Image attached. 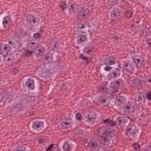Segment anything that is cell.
Returning <instances> with one entry per match:
<instances>
[{"instance_id":"1","label":"cell","mask_w":151,"mask_h":151,"mask_svg":"<svg viewBox=\"0 0 151 151\" xmlns=\"http://www.w3.org/2000/svg\"><path fill=\"white\" fill-rule=\"evenodd\" d=\"M59 72H60V65L50 63V64L40 66L37 70V76L44 80H47V79H52L53 77H55Z\"/></svg>"},{"instance_id":"2","label":"cell","mask_w":151,"mask_h":151,"mask_svg":"<svg viewBox=\"0 0 151 151\" xmlns=\"http://www.w3.org/2000/svg\"><path fill=\"white\" fill-rule=\"evenodd\" d=\"M98 138H99V143L103 145V147H109L114 143L116 134H114V131L112 127L104 125L98 131Z\"/></svg>"},{"instance_id":"3","label":"cell","mask_w":151,"mask_h":151,"mask_svg":"<svg viewBox=\"0 0 151 151\" xmlns=\"http://www.w3.org/2000/svg\"><path fill=\"white\" fill-rule=\"evenodd\" d=\"M21 86H22L24 91L26 93H29V94H37L38 91H39V84L35 80V78H32V77L24 78L22 83H21Z\"/></svg>"},{"instance_id":"4","label":"cell","mask_w":151,"mask_h":151,"mask_svg":"<svg viewBox=\"0 0 151 151\" xmlns=\"http://www.w3.org/2000/svg\"><path fill=\"white\" fill-rule=\"evenodd\" d=\"M18 47V42L15 38H12L2 44H0V58H5L7 57L9 53H12L13 51H15V48Z\"/></svg>"},{"instance_id":"5","label":"cell","mask_w":151,"mask_h":151,"mask_svg":"<svg viewBox=\"0 0 151 151\" xmlns=\"http://www.w3.org/2000/svg\"><path fill=\"white\" fill-rule=\"evenodd\" d=\"M25 22L31 29H38L41 26V18L37 13L29 12L25 15Z\"/></svg>"},{"instance_id":"6","label":"cell","mask_w":151,"mask_h":151,"mask_svg":"<svg viewBox=\"0 0 151 151\" xmlns=\"http://www.w3.org/2000/svg\"><path fill=\"white\" fill-rule=\"evenodd\" d=\"M100 119H101V116H100V113H99L98 111H88V112H86V113L84 114V117H83L84 123H85L86 125H88V126H94V125H97V124L100 122Z\"/></svg>"},{"instance_id":"7","label":"cell","mask_w":151,"mask_h":151,"mask_svg":"<svg viewBox=\"0 0 151 151\" xmlns=\"http://www.w3.org/2000/svg\"><path fill=\"white\" fill-rule=\"evenodd\" d=\"M139 133H140V130L136 124H132L129 122L127 125L124 126V136L129 139H137Z\"/></svg>"},{"instance_id":"8","label":"cell","mask_w":151,"mask_h":151,"mask_svg":"<svg viewBox=\"0 0 151 151\" xmlns=\"http://www.w3.org/2000/svg\"><path fill=\"white\" fill-rule=\"evenodd\" d=\"M74 125H76L74 117L71 116V114H68V116L64 117V118L60 120V123H59V129H60L61 131H66V130H71V129H73Z\"/></svg>"},{"instance_id":"9","label":"cell","mask_w":151,"mask_h":151,"mask_svg":"<svg viewBox=\"0 0 151 151\" xmlns=\"http://www.w3.org/2000/svg\"><path fill=\"white\" fill-rule=\"evenodd\" d=\"M129 100V98H127V96H125V94H117L113 99H112V106L114 107V109H117V110H123V107H124V105L126 104V101Z\"/></svg>"},{"instance_id":"10","label":"cell","mask_w":151,"mask_h":151,"mask_svg":"<svg viewBox=\"0 0 151 151\" xmlns=\"http://www.w3.org/2000/svg\"><path fill=\"white\" fill-rule=\"evenodd\" d=\"M11 104H12V109L11 110H12L13 113H22L28 107V103L22 100V99L21 100H17V101H12Z\"/></svg>"},{"instance_id":"11","label":"cell","mask_w":151,"mask_h":151,"mask_svg":"<svg viewBox=\"0 0 151 151\" xmlns=\"http://www.w3.org/2000/svg\"><path fill=\"white\" fill-rule=\"evenodd\" d=\"M90 41V34L87 31H78L77 35H76V44L80 47H83L84 45H86Z\"/></svg>"},{"instance_id":"12","label":"cell","mask_w":151,"mask_h":151,"mask_svg":"<svg viewBox=\"0 0 151 151\" xmlns=\"http://www.w3.org/2000/svg\"><path fill=\"white\" fill-rule=\"evenodd\" d=\"M45 127H46V122H45L44 119H34V120H32L31 124H29L31 131H33V132H35V133L44 131Z\"/></svg>"},{"instance_id":"13","label":"cell","mask_w":151,"mask_h":151,"mask_svg":"<svg viewBox=\"0 0 151 151\" xmlns=\"http://www.w3.org/2000/svg\"><path fill=\"white\" fill-rule=\"evenodd\" d=\"M122 68L126 73H129V74H134L136 73V70H137L136 65L133 64V61L130 58H126V59H123L122 60Z\"/></svg>"},{"instance_id":"14","label":"cell","mask_w":151,"mask_h":151,"mask_svg":"<svg viewBox=\"0 0 151 151\" xmlns=\"http://www.w3.org/2000/svg\"><path fill=\"white\" fill-rule=\"evenodd\" d=\"M12 21H13V19H12V15L9 13L6 12V13L1 14L0 15V28L1 29H5L7 26L12 25Z\"/></svg>"},{"instance_id":"15","label":"cell","mask_w":151,"mask_h":151,"mask_svg":"<svg viewBox=\"0 0 151 151\" xmlns=\"http://www.w3.org/2000/svg\"><path fill=\"white\" fill-rule=\"evenodd\" d=\"M122 111L125 112V113H127V114H130V116H133V114L137 113V105L132 100H127Z\"/></svg>"},{"instance_id":"16","label":"cell","mask_w":151,"mask_h":151,"mask_svg":"<svg viewBox=\"0 0 151 151\" xmlns=\"http://www.w3.org/2000/svg\"><path fill=\"white\" fill-rule=\"evenodd\" d=\"M59 147L61 151H73V150H76L77 144L70 139H65V140H61Z\"/></svg>"},{"instance_id":"17","label":"cell","mask_w":151,"mask_h":151,"mask_svg":"<svg viewBox=\"0 0 151 151\" xmlns=\"http://www.w3.org/2000/svg\"><path fill=\"white\" fill-rule=\"evenodd\" d=\"M120 74H122V71H120L119 68L114 67L113 70L109 71V72L105 74V78H104V79H105L106 81H112V80H116V79L120 78Z\"/></svg>"},{"instance_id":"18","label":"cell","mask_w":151,"mask_h":151,"mask_svg":"<svg viewBox=\"0 0 151 151\" xmlns=\"http://www.w3.org/2000/svg\"><path fill=\"white\" fill-rule=\"evenodd\" d=\"M109 83H110V84H109V91H110L111 93H116V92L120 88V86L123 85L124 80H122L120 78H118V79L112 80V81H109Z\"/></svg>"},{"instance_id":"19","label":"cell","mask_w":151,"mask_h":151,"mask_svg":"<svg viewBox=\"0 0 151 151\" xmlns=\"http://www.w3.org/2000/svg\"><path fill=\"white\" fill-rule=\"evenodd\" d=\"M90 13H91V12H90V8L83 6V7L78 8V11H77V17H78L79 20L84 21V20H86V19L90 17Z\"/></svg>"},{"instance_id":"20","label":"cell","mask_w":151,"mask_h":151,"mask_svg":"<svg viewBox=\"0 0 151 151\" xmlns=\"http://www.w3.org/2000/svg\"><path fill=\"white\" fill-rule=\"evenodd\" d=\"M37 46H38V41L34 40L32 37H31V38H28V37L24 38V47H25L26 50H28V51H33Z\"/></svg>"},{"instance_id":"21","label":"cell","mask_w":151,"mask_h":151,"mask_svg":"<svg viewBox=\"0 0 151 151\" xmlns=\"http://www.w3.org/2000/svg\"><path fill=\"white\" fill-rule=\"evenodd\" d=\"M131 60L133 61V64L136 65V67H143L145 65V58L140 54H133Z\"/></svg>"},{"instance_id":"22","label":"cell","mask_w":151,"mask_h":151,"mask_svg":"<svg viewBox=\"0 0 151 151\" xmlns=\"http://www.w3.org/2000/svg\"><path fill=\"white\" fill-rule=\"evenodd\" d=\"M87 147H88L90 150H92V151H99V150L103 149V145H101L99 142H97V140L88 139V142H87Z\"/></svg>"},{"instance_id":"23","label":"cell","mask_w":151,"mask_h":151,"mask_svg":"<svg viewBox=\"0 0 151 151\" xmlns=\"http://www.w3.org/2000/svg\"><path fill=\"white\" fill-rule=\"evenodd\" d=\"M117 58L116 57H105L103 59V66H117Z\"/></svg>"},{"instance_id":"24","label":"cell","mask_w":151,"mask_h":151,"mask_svg":"<svg viewBox=\"0 0 151 151\" xmlns=\"http://www.w3.org/2000/svg\"><path fill=\"white\" fill-rule=\"evenodd\" d=\"M45 53H46V47H45L44 45H38V46L33 50V55H34L35 58H40V57H42Z\"/></svg>"},{"instance_id":"25","label":"cell","mask_w":151,"mask_h":151,"mask_svg":"<svg viewBox=\"0 0 151 151\" xmlns=\"http://www.w3.org/2000/svg\"><path fill=\"white\" fill-rule=\"evenodd\" d=\"M65 11H66V13L68 15H76L77 14V11H78V5L76 2H70Z\"/></svg>"},{"instance_id":"26","label":"cell","mask_w":151,"mask_h":151,"mask_svg":"<svg viewBox=\"0 0 151 151\" xmlns=\"http://www.w3.org/2000/svg\"><path fill=\"white\" fill-rule=\"evenodd\" d=\"M114 123H116L117 126H119V127H124L125 125H127L129 119H127L126 117H124V116H117L116 119H114Z\"/></svg>"},{"instance_id":"27","label":"cell","mask_w":151,"mask_h":151,"mask_svg":"<svg viewBox=\"0 0 151 151\" xmlns=\"http://www.w3.org/2000/svg\"><path fill=\"white\" fill-rule=\"evenodd\" d=\"M120 14H122L120 8L117 7V6H114V7H112V9L110 11V19H111V20H117V19L120 17Z\"/></svg>"},{"instance_id":"28","label":"cell","mask_w":151,"mask_h":151,"mask_svg":"<svg viewBox=\"0 0 151 151\" xmlns=\"http://www.w3.org/2000/svg\"><path fill=\"white\" fill-rule=\"evenodd\" d=\"M131 85H132L134 88H137V90H142V87H143V85H144V80H143L142 78L134 77V78H132V80H131Z\"/></svg>"},{"instance_id":"29","label":"cell","mask_w":151,"mask_h":151,"mask_svg":"<svg viewBox=\"0 0 151 151\" xmlns=\"http://www.w3.org/2000/svg\"><path fill=\"white\" fill-rule=\"evenodd\" d=\"M97 101L100 104V105H107L110 103V96L106 94V93H101L97 97Z\"/></svg>"},{"instance_id":"30","label":"cell","mask_w":151,"mask_h":151,"mask_svg":"<svg viewBox=\"0 0 151 151\" xmlns=\"http://www.w3.org/2000/svg\"><path fill=\"white\" fill-rule=\"evenodd\" d=\"M92 51H93V47H92V45L88 44V42L81 47V54H84L85 57H90V55L92 54Z\"/></svg>"},{"instance_id":"31","label":"cell","mask_w":151,"mask_h":151,"mask_svg":"<svg viewBox=\"0 0 151 151\" xmlns=\"http://www.w3.org/2000/svg\"><path fill=\"white\" fill-rule=\"evenodd\" d=\"M18 57H19V53H15V52L13 51V52L9 53L7 57H5V63H7V64H12L13 61H15V60L18 59Z\"/></svg>"},{"instance_id":"32","label":"cell","mask_w":151,"mask_h":151,"mask_svg":"<svg viewBox=\"0 0 151 151\" xmlns=\"http://www.w3.org/2000/svg\"><path fill=\"white\" fill-rule=\"evenodd\" d=\"M8 94H9V93H8V91H6L5 88H0V104L6 103Z\"/></svg>"},{"instance_id":"33","label":"cell","mask_w":151,"mask_h":151,"mask_svg":"<svg viewBox=\"0 0 151 151\" xmlns=\"http://www.w3.org/2000/svg\"><path fill=\"white\" fill-rule=\"evenodd\" d=\"M45 60L48 61V63L54 61V60H55V52H50V53H47V55L45 57Z\"/></svg>"},{"instance_id":"34","label":"cell","mask_w":151,"mask_h":151,"mask_svg":"<svg viewBox=\"0 0 151 151\" xmlns=\"http://www.w3.org/2000/svg\"><path fill=\"white\" fill-rule=\"evenodd\" d=\"M137 101L139 104H144V101H145V94L143 92H140V91L137 93Z\"/></svg>"},{"instance_id":"35","label":"cell","mask_w":151,"mask_h":151,"mask_svg":"<svg viewBox=\"0 0 151 151\" xmlns=\"http://www.w3.org/2000/svg\"><path fill=\"white\" fill-rule=\"evenodd\" d=\"M12 150H22V151H28L29 147L26 146V145H17V146H13Z\"/></svg>"},{"instance_id":"36","label":"cell","mask_w":151,"mask_h":151,"mask_svg":"<svg viewBox=\"0 0 151 151\" xmlns=\"http://www.w3.org/2000/svg\"><path fill=\"white\" fill-rule=\"evenodd\" d=\"M119 4V0H107V6L109 7H114V6H117Z\"/></svg>"},{"instance_id":"37","label":"cell","mask_w":151,"mask_h":151,"mask_svg":"<svg viewBox=\"0 0 151 151\" xmlns=\"http://www.w3.org/2000/svg\"><path fill=\"white\" fill-rule=\"evenodd\" d=\"M104 124H105L106 126H109V127H113V126H116V123H114V120H110V119H106V120H104Z\"/></svg>"},{"instance_id":"38","label":"cell","mask_w":151,"mask_h":151,"mask_svg":"<svg viewBox=\"0 0 151 151\" xmlns=\"http://www.w3.org/2000/svg\"><path fill=\"white\" fill-rule=\"evenodd\" d=\"M31 37H32L34 40H38V39L40 38V33H39V32H32V33H31Z\"/></svg>"},{"instance_id":"39","label":"cell","mask_w":151,"mask_h":151,"mask_svg":"<svg viewBox=\"0 0 151 151\" xmlns=\"http://www.w3.org/2000/svg\"><path fill=\"white\" fill-rule=\"evenodd\" d=\"M52 48H53V50H58V48H59V42H58L57 40H53V41H52Z\"/></svg>"},{"instance_id":"40","label":"cell","mask_w":151,"mask_h":151,"mask_svg":"<svg viewBox=\"0 0 151 151\" xmlns=\"http://www.w3.org/2000/svg\"><path fill=\"white\" fill-rule=\"evenodd\" d=\"M132 15H133L132 9H127V11L125 12V17H126V18H132Z\"/></svg>"},{"instance_id":"41","label":"cell","mask_w":151,"mask_h":151,"mask_svg":"<svg viewBox=\"0 0 151 151\" xmlns=\"http://www.w3.org/2000/svg\"><path fill=\"white\" fill-rule=\"evenodd\" d=\"M74 120H76V122H80V120H83V117H81L79 113H76V114H74Z\"/></svg>"},{"instance_id":"42","label":"cell","mask_w":151,"mask_h":151,"mask_svg":"<svg viewBox=\"0 0 151 151\" xmlns=\"http://www.w3.org/2000/svg\"><path fill=\"white\" fill-rule=\"evenodd\" d=\"M47 140H48V139H47L46 137H42V138H39V139H38V143H39V144H44V143H46Z\"/></svg>"},{"instance_id":"43","label":"cell","mask_w":151,"mask_h":151,"mask_svg":"<svg viewBox=\"0 0 151 151\" xmlns=\"http://www.w3.org/2000/svg\"><path fill=\"white\" fill-rule=\"evenodd\" d=\"M151 93H146V99H147V101L150 100V98H151V96H150Z\"/></svg>"},{"instance_id":"44","label":"cell","mask_w":151,"mask_h":151,"mask_svg":"<svg viewBox=\"0 0 151 151\" xmlns=\"http://www.w3.org/2000/svg\"><path fill=\"white\" fill-rule=\"evenodd\" d=\"M132 1H134V2H139V1H142V0H132Z\"/></svg>"},{"instance_id":"45","label":"cell","mask_w":151,"mask_h":151,"mask_svg":"<svg viewBox=\"0 0 151 151\" xmlns=\"http://www.w3.org/2000/svg\"><path fill=\"white\" fill-rule=\"evenodd\" d=\"M64 1H66V0H64Z\"/></svg>"}]
</instances>
